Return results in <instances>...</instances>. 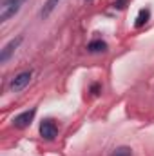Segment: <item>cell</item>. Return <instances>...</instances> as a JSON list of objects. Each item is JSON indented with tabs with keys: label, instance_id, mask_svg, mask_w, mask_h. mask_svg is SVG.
<instances>
[{
	"label": "cell",
	"instance_id": "cell-1",
	"mask_svg": "<svg viewBox=\"0 0 154 156\" xmlns=\"http://www.w3.org/2000/svg\"><path fill=\"white\" fill-rule=\"evenodd\" d=\"M24 2H26V0H4L2 9H0V20L5 22V20H9L11 16H15V15L20 11V7L24 5Z\"/></svg>",
	"mask_w": 154,
	"mask_h": 156
},
{
	"label": "cell",
	"instance_id": "cell-9",
	"mask_svg": "<svg viewBox=\"0 0 154 156\" xmlns=\"http://www.w3.org/2000/svg\"><path fill=\"white\" fill-rule=\"evenodd\" d=\"M111 156H132V151L131 147H118L111 153Z\"/></svg>",
	"mask_w": 154,
	"mask_h": 156
},
{
	"label": "cell",
	"instance_id": "cell-3",
	"mask_svg": "<svg viewBox=\"0 0 154 156\" xmlns=\"http://www.w3.org/2000/svg\"><path fill=\"white\" fill-rule=\"evenodd\" d=\"M56 134H58V125H56V122L54 120H51V118H45V120H42V123H40V136L44 138V140H54L56 138Z\"/></svg>",
	"mask_w": 154,
	"mask_h": 156
},
{
	"label": "cell",
	"instance_id": "cell-10",
	"mask_svg": "<svg viewBox=\"0 0 154 156\" xmlns=\"http://www.w3.org/2000/svg\"><path fill=\"white\" fill-rule=\"evenodd\" d=\"M125 4H127V0H116L114 4H113V7H116V9H123Z\"/></svg>",
	"mask_w": 154,
	"mask_h": 156
},
{
	"label": "cell",
	"instance_id": "cell-4",
	"mask_svg": "<svg viewBox=\"0 0 154 156\" xmlns=\"http://www.w3.org/2000/svg\"><path fill=\"white\" fill-rule=\"evenodd\" d=\"M35 115H37V109L24 111V113H20V115H16V116L13 118V125H15L16 129H26V127L31 125V122H33Z\"/></svg>",
	"mask_w": 154,
	"mask_h": 156
},
{
	"label": "cell",
	"instance_id": "cell-5",
	"mask_svg": "<svg viewBox=\"0 0 154 156\" xmlns=\"http://www.w3.org/2000/svg\"><path fill=\"white\" fill-rule=\"evenodd\" d=\"M22 40H24V37H16V38L9 40V42L4 45V49L0 51V62H2V64H5V62L11 58V55L18 49V45L22 44Z\"/></svg>",
	"mask_w": 154,
	"mask_h": 156
},
{
	"label": "cell",
	"instance_id": "cell-11",
	"mask_svg": "<svg viewBox=\"0 0 154 156\" xmlns=\"http://www.w3.org/2000/svg\"><path fill=\"white\" fill-rule=\"evenodd\" d=\"M98 91H100V85H98V83H94V85L91 87V93H93V94H98Z\"/></svg>",
	"mask_w": 154,
	"mask_h": 156
},
{
	"label": "cell",
	"instance_id": "cell-8",
	"mask_svg": "<svg viewBox=\"0 0 154 156\" xmlns=\"http://www.w3.org/2000/svg\"><path fill=\"white\" fill-rule=\"evenodd\" d=\"M87 51H89V53H103V51H107V44L102 38L91 40V42L87 44Z\"/></svg>",
	"mask_w": 154,
	"mask_h": 156
},
{
	"label": "cell",
	"instance_id": "cell-6",
	"mask_svg": "<svg viewBox=\"0 0 154 156\" xmlns=\"http://www.w3.org/2000/svg\"><path fill=\"white\" fill-rule=\"evenodd\" d=\"M60 2H62V0H45V2H44V5H42V9H40V18H42V20L49 18V16H51V13L56 9V5H58Z\"/></svg>",
	"mask_w": 154,
	"mask_h": 156
},
{
	"label": "cell",
	"instance_id": "cell-12",
	"mask_svg": "<svg viewBox=\"0 0 154 156\" xmlns=\"http://www.w3.org/2000/svg\"><path fill=\"white\" fill-rule=\"evenodd\" d=\"M87 2H91V0H87Z\"/></svg>",
	"mask_w": 154,
	"mask_h": 156
},
{
	"label": "cell",
	"instance_id": "cell-7",
	"mask_svg": "<svg viewBox=\"0 0 154 156\" xmlns=\"http://www.w3.org/2000/svg\"><path fill=\"white\" fill-rule=\"evenodd\" d=\"M149 20H151V9H149V7H142V9L138 11V15H136L134 26H136V27H143Z\"/></svg>",
	"mask_w": 154,
	"mask_h": 156
},
{
	"label": "cell",
	"instance_id": "cell-2",
	"mask_svg": "<svg viewBox=\"0 0 154 156\" xmlns=\"http://www.w3.org/2000/svg\"><path fill=\"white\" fill-rule=\"evenodd\" d=\"M31 76H33V71H31V69H29V71H22L20 75H16V76L9 82V89H11L13 93H18V91H22V89H26V87L29 85V82H31Z\"/></svg>",
	"mask_w": 154,
	"mask_h": 156
}]
</instances>
